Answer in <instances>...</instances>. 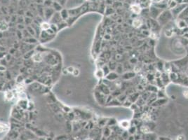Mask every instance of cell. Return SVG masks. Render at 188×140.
<instances>
[{"mask_svg": "<svg viewBox=\"0 0 188 140\" xmlns=\"http://www.w3.org/2000/svg\"><path fill=\"white\" fill-rule=\"evenodd\" d=\"M25 41H28V43H36L37 41L35 39H32V38H29V39H26Z\"/></svg>", "mask_w": 188, "mask_h": 140, "instance_id": "obj_18", "label": "cell"}, {"mask_svg": "<svg viewBox=\"0 0 188 140\" xmlns=\"http://www.w3.org/2000/svg\"><path fill=\"white\" fill-rule=\"evenodd\" d=\"M132 25L134 27L136 28H139L141 27V25H143V21L140 18H136L133 20V21L132 22Z\"/></svg>", "mask_w": 188, "mask_h": 140, "instance_id": "obj_5", "label": "cell"}, {"mask_svg": "<svg viewBox=\"0 0 188 140\" xmlns=\"http://www.w3.org/2000/svg\"><path fill=\"white\" fill-rule=\"evenodd\" d=\"M9 130V127L8 125L4 123H0V133L7 132Z\"/></svg>", "mask_w": 188, "mask_h": 140, "instance_id": "obj_7", "label": "cell"}, {"mask_svg": "<svg viewBox=\"0 0 188 140\" xmlns=\"http://www.w3.org/2000/svg\"><path fill=\"white\" fill-rule=\"evenodd\" d=\"M18 97L21 98V99H25L27 98V95L24 92H19L18 93Z\"/></svg>", "mask_w": 188, "mask_h": 140, "instance_id": "obj_13", "label": "cell"}, {"mask_svg": "<svg viewBox=\"0 0 188 140\" xmlns=\"http://www.w3.org/2000/svg\"><path fill=\"white\" fill-rule=\"evenodd\" d=\"M32 60L35 62H40L43 60V55L42 53H35L32 55Z\"/></svg>", "mask_w": 188, "mask_h": 140, "instance_id": "obj_1", "label": "cell"}, {"mask_svg": "<svg viewBox=\"0 0 188 140\" xmlns=\"http://www.w3.org/2000/svg\"><path fill=\"white\" fill-rule=\"evenodd\" d=\"M119 126L124 129H129L130 127H131V122L128 120H122L120 123H119Z\"/></svg>", "mask_w": 188, "mask_h": 140, "instance_id": "obj_3", "label": "cell"}, {"mask_svg": "<svg viewBox=\"0 0 188 140\" xmlns=\"http://www.w3.org/2000/svg\"><path fill=\"white\" fill-rule=\"evenodd\" d=\"M173 34V31H171V30H166L165 32V35L168 36V37H171L172 35Z\"/></svg>", "mask_w": 188, "mask_h": 140, "instance_id": "obj_17", "label": "cell"}, {"mask_svg": "<svg viewBox=\"0 0 188 140\" xmlns=\"http://www.w3.org/2000/svg\"><path fill=\"white\" fill-rule=\"evenodd\" d=\"M140 131H141L143 133L147 134V133H149V132H150V128H149L147 125H143V126H141V128H140Z\"/></svg>", "mask_w": 188, "mask_h": 140, "instance_id": "obj_11", "label": "cell"}, {"mask_svg": "<svg viewBox=\"0 0 188 140\" xmlns=\"http://www.w3.org/2000/svg\"><path fill=\"white\" fill-rule=\"evenodd\" d=\"M131 11H132L133 13H135L136 15H139V14L140 13V12H141L142 9H141V7L140 6V5H138V4H133V5H132V6H131Z\"/></svg>", "mask_w": 188, "mask_h": 140, "instance_id": "obj_2", "label": "cell"}, {"mask_svg": "<svg viewBox=\"0 0 188 140\" xmlns=\"http://www.w3.org/2000/svg\"><path fill=\"white\" fill-rule=\"evenodd\" d=\"M183 95L185 98L188 99V90H186L185 91H183Z\"/></svg>", "mask_w": 188, "mask_h": 140, "instance_id": "obj_20", "label": "cell"}, {"mask_svg": "<svg viewBox=\"0 0 188 140\" xmlns=\"http://www.w3.org/2000/svg\"><path fill=\"white\" fill-rule=\"evenodd\" d=\"M14 97V94L12 91H7L5 93V98L7 100H11Z\"/></svg>", "mask_w": 188, "mask_h": 140, "instance_id": "obj_9", "label": "cell"}, {"mask_svg": "<svg viewBox=\"0 0 188 140\" xmlns=\"http://www.w3.org/2000/svg\"><path fill=\"white\" fill-rule=\"evenodd\" d=\"M74 69V67H72V66L67 67V69H66V70L67 71V72H68V73H71V74H72Z\"/></svg>", "mask_w": 188, "mask_h": 140, "instance_id": "obj_16", "label": "cell"}, {"mask_svg": "<svg viewBox=\"0 0 188 140\" xmlns=\"http://www.w3.org/2000/svg\"><path fill=\"white\" fill-rule=\"evenodd\" d=\"M142 119L144 121H149L150 120V116L147 114H144L142 116Z\"/></svg>", "mask_w": 188, "mask_h": 140, "instance_id": "obj_14", "label": "cell"}, {"mask_svg": "<svg viewBox=\"0 0 188 140\" xmlns=\"http://www.w3.org/2000/svg\"><path fill=\"white\" fill-rule=\"evenodd\" d=\"M150 1H153L155 3H160V2L163 1L164 0H150Z\"/></svg>", "mask_w": 188, "mask_h": 140, "instance_id": "obj_22", "label": "cell"}, {"mask_svg": "<svg viewBox=\"0 0 188 140\" xmlns=\"http://www.w3.org/2000/svg\"><path fill=\"white\" fill-rule=\"evenodd\" d=\"M92 140V139H91V138H88V139H87V140Z\"/></svg>", "mask_w": 188, "mask_h": 140, "instance_id": "obj_23", "label": "cell"}, {"mask_svg": "<svg viewBox=\"0 0 188 140\" xmlns=\"http://www.w3.org/2000/svg\"><path fill=\"white\" fill-rule=\"evenodd\" d=\"M18 104H19V106L21 107V108L23 109H26L28 108V102L25 99H21Z\"/></svg>", "mask_w": 188, "mask_h": 140, "instance_id": "obj_8", "label": "cell"}, {"mask_svg": "<svg viewBox=\"0 0 188 140\" xmlns=\"http://www.w3.org/2000/svg\"><path fill=\"white\" fill-rule=\"evenodd\" d=\"M104 72H103V70L101 69H98V70L96 71V72H95V76H96L98 78H102L104 76Z\"/></svg>", "mask_w": 188, "mask_h": 140, "instance_id": "obj_10", "label": "cell"}, {"mask_svg": "<svg viewBox=\"0 0 188 140\" xmlns=\"http://www.w3.org/2000/svg\"><path fill=\"white\" fill-rule=\"evenodd\" d=\"M6 70V67L4 65H0V72H4Z\"/></svg>", "mask_w": 188, "mask_h": 140, "instance_id": "obj_21", "label": "cell"}, {"mask_svg": "<svg viewBox=\"0 0 188 140\" xmlns=\"http://www.w3.org/2000/svg\"><path fill=\"white\" fill-rule=\"evenodd\" d=\"M186 25H187V24L185 23V22L184 21H180L178 24V26L180 28H184V27H186Z\"/></svg>", "mask_w": 188, "mask_h": 140, "instance_id": "obj_12", "label": "cell"}, {"mask_svg": "<svg viewBox=\"0 0 188 140\" xmlns=\"http://www.w3.org/2000/svg\"><path fill=\"white\" fill-rule=\"evenodd\" d=\"M86 1H88V0H86Z\"/></svg>", "mask_w": 188, "mask_h": 140, "instance_id": "obj_24", "label": "cell"}, {"mask_svg": "<svg viewBox=\"0 0 188 140\" xmlns=\"http://www.w3.org/2000/svg\"><path fill=\"white\" fill-rule=\"evenodd\" d=\"M40 27H41V30L43 31H46L51 28V25L47 22H43L41 23Z\"/></svg>", "mask_w": 188, "mask_h": 140, "instance_id": "obj_6", "label": "cell"}, {"mask_svg": "<svg viewBox=\"0 0 188 140\" xmlns=\"http://www.w3.org/2000/svg\"><path fill=\"white\" fill-rule=\"evenodd\" d=\"M79 74H80V71H79V69H77V68H74L73 72H72L73 76H78L79 75Z\"/></svg>", "mask_w": 188, "mask_h": 140, "instance_id": "obj_15", "label": "cell"}, {"mask_svg": "<svg viewBox=\"0 0 188 140\" xmlns=\"http://www.w3.org/2000/svg\"><path fill=\"white\" fill-rule=\"evenodd\" d=\"M9 25L5 21H0V32H5L8 30Z\"/></svg>", "mask_w": 188, "mask_h": 140, "instance_id": "obj_4", "label": "cell"}, {"mask_svg": "<svg viewBox=\"0 0 188 140\" xmlns=\"http://www.w3.org/2000/svg\"><path fill=\"white\" fill-rule=\"evenodd\" d=\"M177 140H185V137L182 135H180L177 137Z\"/></svg>", "mask_w": 188, "mask_h": 140, "instance_id": "obj_19", "label": "cell"}]
</instances>
